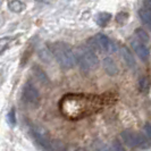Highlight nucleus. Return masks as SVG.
<instances>
[{"instance_id":"11","label":"nucleus","mask_w":151,"mask_h":151,"mask_svg":"<svg viewBox=\"0 0 151 151\" xmlns=\"http://www.w3.org/2000/svg\"><path fill=\"white\" fill-rule=\"evenodd\" d=\"M111 19V14L110 13H106V12H102V13H99L97 15V18H96V22L99 26L104 27L106 26L107 23Z\"/></svg>"},{"instance_id":"22","label":"nucleus","mask_w":151,"mask_h":151,"mask_svg":"<svg viewBox=\"0 0 151 151\" xmlns=\"http://www.w3.org/2000/svg\"><path fill=\"white\" fill-rule=\"evenodd\" d=\"M144 7L151 10V0H144Z\"/></svg>"},{"instance_id":"1","label":"nucleus","mask_w":151,"mask_h":151,"mask_svg":"<svg viewBox=\"0 0 151 151\" xmlns=\"http://www.w3.org/2000/svg\"><path fill=\"white\" fill-rule=\"evenodd\" d=\"M50 52L53 55L58 64L65 69H70L75 66L76 58L72 49L64 42H55L50 45Z\"/></svg>"},{"instance_id":"12","label":"nucleus","mask_w":151,"mask_h":151,"mask_svg":"<svg viewBox=\"0 0 151 151\" xmlns=\"http://www.w3.org/2000/svg\"><path fill=\"white\" fill-rule=\"evenodd\" d=\"M25 7V5L23 4L21 0H10L8 4V8L10 12L13 13H21Z\"/></svg>"},{"instance_id":"15","label":"nucleus","mask_w":151,"mask_h":151,"mask_svg":"<svg viewBox=\"0 0 151 151\" xmlns=\"http://www.w3.org/2000/svg\"><path fill=\"white\" fill-rule=\"evenodd\" d=\"M88 45L90 47L93 51H100V48H99L98 41H97V38L96 37H92L88 40Z\"/></svg>"},{"instance_id":"3","label":"nucleus","mask_w":151,"mask_h":151,"mask_svg":"<svg viewBox=\"0 0 151 151\" xmlns=\"http://www.w3.org/2000/svg\"><path fill=\"white\" fill-rule=\"evenodd\" d=\"M122 140L124 141V143L126 144L129 148H135V147H140V148H147L149 145V142L147 140V137L141 134H136L133 132H123L121 134Z\"/></svg>"},{"instance_id":"18","label":"nucleus","mask_w":151,"mask_h":151,"mask_svg":"<svg viewBox=\"0 0 151 151\" xmlns=\"http://www.w3.org/2000/svg\"><path fill=\"white\" fill-rule=\"evenodd\" d=\"M7 121L8 123L10 124V126H15L16 124V116H15V110L14 109H12L9 114L7 115Z\"/></svg>"},{"instance_id":"14","label":"nucleus","mask_w":151,"mask_h":151,"mask_svg":"<svg viewBox=\"0 0 151 151\" xmlns=\"http://www.w3.org/2000/svg\"><path fill=\"white\" fill-rule=\"evenodd\" d=\"M135 35H136V38L139 39V41H141V42H143V43H147V42L149 41V35H148V33H147L143 29H136Z\"/></svg>"},{"instance_id":"19","label":"nucleus","mask_w":151,"mask_h":151,"mask_svg":"<svg viewBox=\"0 0 151 151\" xmlns=\"http://www.w3.org/2000/svg\"><path fill=\"white\" fill-rule=\"evenodd\" d=\"M9 41H10V38H4L0 40V50H2L6 45L9 43Z\"/></svg>"},{"instance_id":"17","label":"nucleus","mask_w":151,"mask_h":151,"mask_svg":"<svg viewBox=\"0 0 151 151\" xmlns=\"http://www.w3.org/2000/svg\"><path fill=\"white\" fill-rule=\"evenodd\" d=\"M139 86H140V90L141 91H147L149 89V81L147 77H141L140 78V82H139Z\"/></svg>"},{"instance_id":"7","label":"nucleus","mask_w":151,"mask_h":151,"mask_svg":"<svg viewBox=\"0 0 151 151\" xmlns=\"http://www.w3.org/2000/svg\"><path fill=\"white\" fill-rule=\"evenodd\" d=\"M132 48H133L134 52H135L142 60H147V59L149 58V56H150L149 49L144 45L143 42L134 40V41H132Z\"/></svg>"},{"instance_id":"20","label":"nucleus","mask_w":151,"mask_h":151,"mask_svg":"<svg viewBox=\"0 0 151 151\" xmlns=\"http://www.w3.org/2000/svg\"><path fill=\"white\" fill-rule=\"evenodd\" d=\"M144 131H145V134L151 137V125L150 124H147L145 126H144Z\"/></svg>"},{"instance_id":"2","label":"nucleus","mask_w":151,"mask_h":151,"mask_svg":"<svg viewBox=\"0 0 151 151\" xmlns=\"http://www.w3.org/2000/svg\"><path fill=\"white\" fill-rule=\"evenodd\" d=\"M74 55H75L76 61L80 64V67L85 72L93 70L99 66L98 56L94 53V51L89 45L88 47H85V45L76 47Z\"/></svg>"},{"instance_id":"5","label":"nucleus","mask_w":151,"mask_h":151,"mask_svg":"<svg viewBox=\"0 0 151 151\" xmlns=\"http://www.w3.org/2000/svg\"><path fill=\"white\" fill-rule=\"evenodd\" d=\"M32 136L34 137L37 143L40 144L41 147L45 148V149H48L50 143H51L48 131L45 127H42V126H33V129H32Z\"/></svg>"},{"instance_id":"10","label":"nucleus","mask_w":151,"mask_h":151,"mask_svg":"<svg viewBox=\"0 0 151 151\" xmlns=\"http://www.w3.org/2000/svg\"><path fill=\"white\" fill-rule=\"evenodd\" d=\"M32 73H33L34 77H35V78H37L41 84H43V85H48V84L50 83L49 77L47 76V74H45V72L39 67V66H37V65L32 67Z\"/></svg>"},{"instance_id":"4","label":"nucleus","mask_w":151,"mask_h":151,"mask_svg":"<svg viewBox=\"0 0 151 151\" xmlns=\"http://www.w3.org/2000/svg\"><path fill=\"white\" fill-rule=\"evenodd\" d=\"M23 100L32 108H37L40 102V94L35 86L31 83H26L23 88Z\"/></svg>"},{"instance_id":"6","label":"nucleus","mask_w":151,"mask_h":151,"mask_svg":"<svg viewBox=\"0 0 151 151\" xmlns=\"http://www.w3.org/2000/svg\"><path fill=\"white\" fill-rule=\"evenodd\" d=\"M96 38H97V41H98L100 51H102V52H108V53H111L115 51V49H116L115 43L111 42L110 39L107 38L105 34L99 33V34L96 35Z\"/></svg>"},{"instance_id":"21","label":"nucleus","mask_w":151,"mask_h":151,"mask_svg":"<svg viewBox=\"0 0 151 151\" xmlns=\"http://www.w3.org/2000/svg\"><path fill=\"white\" fill-rule=\"evenodd\" d=\"M113 149H114V150H123L124 148H123V147H121L118 142H115V143H114V148H113Z\"/></svg>"},{"instance_id":"23","label":"nucleus","mask_w":151,"mask_h":151,"mask_svg":"<svg viewBox=\"0 0 151 151\" xmlns=\"http://www.w3.org/2000/svg\"><path fill=\"white\" fill-rule=\"evenodd\" d=\"M37 1H43V0H37Z\"/></svg>"},{"instance_id":"16","label":"nucleus","mask_w":151,"mask_h":151,"mask_svg":"<svg viewBox=\"0 0 151 151\" xmlns=\"http://www.w3.org/2000/svg\"><path fill=\"white\" fill-rule=\"evenodd\" d=\"M127 18H129V15H127V13H118L117 15H116V22L118 23V24H125V22L127 21Z\"/></svg>"},{"instance_id":"13","label":"nucleus","mask_w":151,"mask_h":151,"mask_svg":"<svg viewBox=\"0 0 151 151\" xmlns=\"http://www.w3.org/2000/svg\"><path fill=\"white\" fill-rule=\"evenodd\" d=\"M139 15H140V18L141 21L151 27V10L150 9H147V8H142L139 10Z\"/></svg>"},{"instance_id":"8","label":"nucleus","mask_w":151,"mask_h":151,"mask_svg":"<svg viewBox=\"0 0 151 151\" xmlns=\"http://www.w3.org/2000/svg\"><path fill=\"white\" fill-rule=\"evenodd\" d=\"M121 53H122V57H123V60L125 63V65H126L129 69L134 70L136 68V63H135L134 57H133V55H132V52L129 51V48L125 47V45H122Z\"/></svg>"},{"instance_id":"9","label":"nucleus","mask_w":151,"mask_h":151,"mask_svg":"<svg viewBox=\"0 0 151 151\" xmlns=\"http://www.w3.org/2000/svg\"><path fill=\"white\" fill-rule=\"evenodd\" d=\"M102 65H104V68H105V70H106V73L108 75L115 76L118 73V68H117L115 61H114L111 58H109V57L105 58V59L102 60Z\"/></svg>"}]
</instances>
